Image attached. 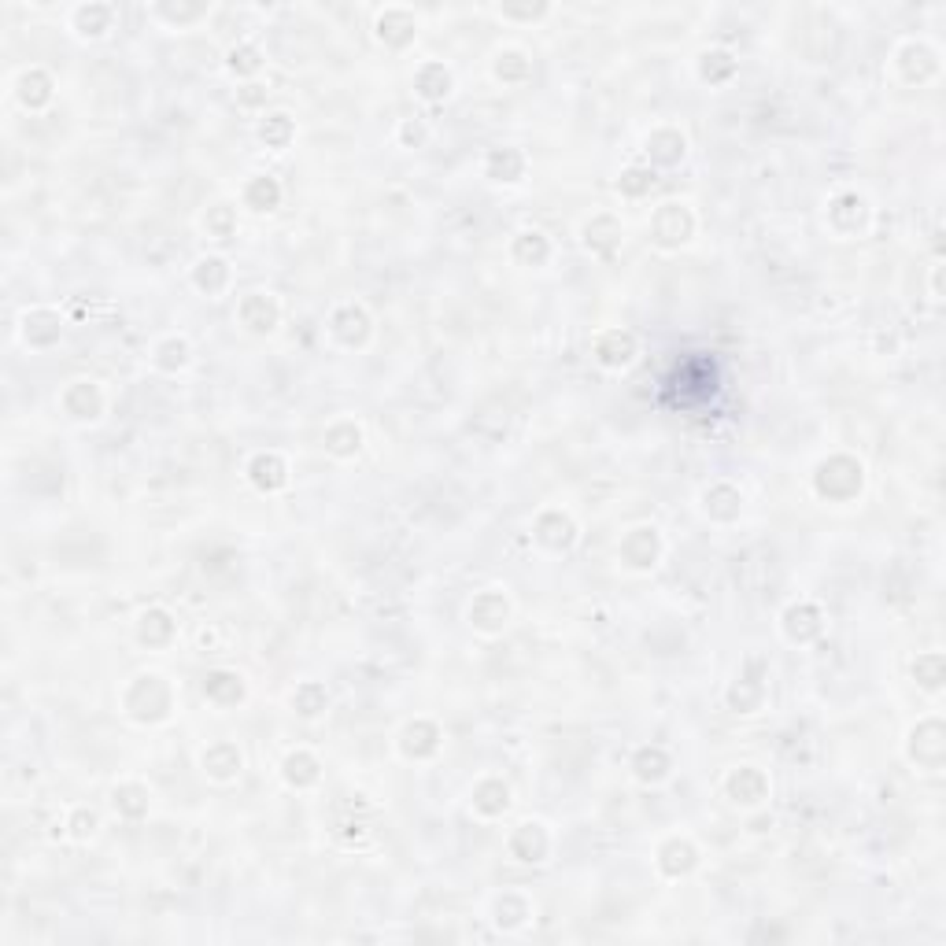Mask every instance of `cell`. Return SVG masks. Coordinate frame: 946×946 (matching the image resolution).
<instances>
[{"mask_svg": "<svg viewBox=\"0 0 946 946\" xmlns=\"http://www.w3.org/2000/svg\"><path fill=\"white\" fill-rule=\"evenodd\" d=\"M862 485H865L862 462L847 459V455H836V459L821 462L817 473H813V488H817V496L828 499V503H847V499H854L862 492Z\"/></svg>", "mask_w": 946, "mask_h": 946, "instance_id": "cell-1", "label": "cell"}, {"mask_svg": "<svg viewBox=\"0 0 946 946\" xmlns=\"http://www.w3.org/2000/svg\"><path fill=\"white\" fill-rule=\"evenodd\" d=\"M126 714L141 721V725H156L163 717H170V684L156 673L137 677L126 688Z\"/></svg>", "mask_w": 946, "mask_h": 946, "instance_id": "cell-2", "label": "cell"}, {"mask_svg": "<svg viewBox=\"0 0 946 946\" xmlns=\"http://www.w3.org/2000/svg\"><path fill=\"white\" fill-rule=\"evenodd\" d=\"M692 233L695 219L684 204H662L651 219V237H655L658 248H680V244L692 241Z\"/></svg>", "mask_w": 946, "mask_h": 946, "instance_id": "cell-3", "label": "cell"}, {"mask_svg": "<svg viewBox=\"0 0 946 946\" xmlns=\"http://www.w3.org/2000/svg\"><path fill=\"white\" fill-rule=\"evenodd\" d=\"M237 322H241L248 333H255V337H267L281 322L278 300H274L270 292H248V296H241V304H237Z\"/></svg>", "mask_w": 946, "mask_h": 946, "instance_id": "cell-4", "label": "cell"}, {"mask_svg": "<svg viewBox=\"0 0 946 946\" xmlns=\"http://www.w3.org/2000/svg\"><path fill=\"white\" fill-rule=\"evenodd\" d=\"M466 618H470V625H473L477 632H485V636H496V632H503V625L510 621L507 595L496 592V588H488V592H481V595H477V599L470 603Z\"/></svg>", "mask_w": 946, "mask_h": 946, "instance_id": "cell-5", "label": "cell"}, {"mask_svg": "<svg viewBox=\"0 0 946 946\" xmlns=\"http://www.w3.org/2000/svg\"><path fill=\"white\" fill-rule=\"evenodd\" d=\"M725 791L728 799L736 802V806H762L765 799H769V780H765L762 769H754V765H740V769H732L725 780Z\"/></svg>", "mask_w": 946, "mask_h": 946, "instance_id": "cell-6", "label": "cell"}, {"mask_svg": "<svg viewBox=\"0 0 946 946\" xmlns=\"http://www.w3.org/2000/svg\"><path fill=\"white\" fill-rule=\"evenodd\" d=\"M592 355H595V363L607 366V370H625V366H632V359H636V337L625 333V329H607V333L595 337Z\"/></svg>", "mask_w": 946, "mask_h": 946, "instance_id": "cell-7", "label": "cell"}, {"mask_svg": "<svg viewBox=\"0 0 946 946\" xmlns=\"http://www.w3.org/2000/svg\"><path fill=\"white\" fill-rule=\"evenodd\" d=\"M507 850H510V858H518V862H525V865H536L547 858L551 836H547V828L540 825V821H525V825H518L514 832H510Z\"/></svg>", "mask_w": 946, "mask_h": 946, "instance_id": "cell-8", "label": "cell"}, {"mask_svg": "<svg viewBox=\"0 0 946 946\" xmlns=\"http://www.w3.org/2000/svg\"><path fill=\"white\" fill-rule=\"evenodd\" d=\"M658 558H662V540H658L655 529L640 525V529L625 533V540H621V562L629 570H651Z\"/></svg>", "mask_w": 946, "mask_h": 946, "instance_id": "cell-9", "label": "cell"}, {"mask_svg": "<svg viewBox=\"0 0 946 946\" xmlns=\"http://www.w3.org/2000/svg\"><path fill=\"white\" fill-rule=\"evenodd\" d=\"M374 34L377 41L389 45V49H407L414 41V34H418V19H414L411 8H385V12L377 15Z\"/></svg>", "mask_w": 946, "mask_h": 946, "instance_id": "cell-10", "label": "cell"}, {"mask_svg": "<svg viewBox=\"0 0 946 946\" xmlns=\"http://www.w3.org/2000/svg\"><path fill=\"white\" fill-rule=\"evenodd\" d=\"M536 544H544L547 551H570L573 540H577V525H573L570 514L562 510H544L533 525Z\"/></svg>", "mask_w": 946, "mask_h": 946, "instance_id": "cell-11", "label": "cell"}, {"mask_svg": "<svg viewBox=\"0 0 946 946\" xmlns=\"http://www.w3.org/2000/svg\"><path fill=\"white\" fill-rule=\"evenodd\" d=\"M329 333L344 344V348H363L370 337V315L359 304H344L329 318Z\"/></svg>", "mask_w": 946, "mask_h": 946, "instance_id": "cell-12", "label": "cell"}, {"mask_svg": "<svg viewBox=\"0 0 946 946\" xmlns=\"http://www.w3.org/2000/svg\"><path fill=\"white\" fill-rule=\"evenodd\" d=\"M780 625H784V636L791 643H813L825 632V618H821V610L813 607V603H791L784 610Z\"/></svg>", "mask_w": 946, "mask_h": 946, "instance_id": "cell-13", "label": "cell"}, {"mask_svg": "<svg viewBox=\"0 0 946 946\" xmlns=\"http://www.w3.org/2000/svg\"><path fill=\"white\" fill-rule=\"evenodd\" d=\"M865 219H869V207L858 193H839L828 204V222L839 237H854L858 230H865Z\"/></svg>", "mask_w": 946, "mask_h": 946, "instance_id": "cell-14", "label": "cell"}, {"mask_svg": "<svg viewBox=\"0 0 946 946\" xmlns=\"http://www.w3.org/2000/svg\"><path fill=\"white\" fill-rule=\"evenodd\" d=\"M943 754H946V743H943V725H939V721H924L921 728H913L910 758L921 765V769H939V765H943Z\"/></svg>", "mask_w": 946, "mask_h": 946, "instance_id": "cell-15", "label": "cell"}, {"mask_svg": "<svg viewBox=\"0 0 946 946\" xmlns=\"http://www.w3.org/2000/svg\"><path fill=\"white\" fill-rule=\"evenodd\" d=\"M63 411L71 414L74 422H97L104 414V396L93 381H71L63 392Z\"/></svg>", "mask_w": 946, "mask_h": 946, "instance_id": "cell-16", "label": "cell"}, {"mask_svg": "<svg viewBox=\"0 0 946 946\" xmlns=\"http://www.w3.org/2000/svg\"><path fill=\"white\" fill-rule=\"evenodd\" d=\"M248 481H252L259 492H281L289 485V466L281 459L278 451H259L252 462H248Z\"/></svg>", "mask_w": 946, "mask_h": 946, "instance_id": "cell-17", "label": "cell"}, {"mask_svg": "<svg viewBox=\"0 0 946 946\" xmlns=\"http://www.w3.org/2000/svg\"><path fill=\"white\" fill-rule=\"evenodd\" d=\"M898 71H902L906 82L924 85L939 74V56H935V49H928L924 41H910L906 49L898 52Z\"/></svg>", "mask_w": 946, "mask_h": 946, "instance_id": "cell-18", "label": "cell"}, {"mask_svg": "<svg viewBox=\"0 0 946 946\" xmlns=\"http://www.w3.org/2000/svg\"><path fill=\"white\" fill-rule=\"evenodd\" d=\"M699 865V850H695L692 839H666L662 847H658V869H662V876H669V880H680V876H688Z\"/></svg>", "mask_w": 946, "mask_h": 946, "instance_id": "cell-19", "label": "cell"}, {"mask_svg": "<svg viewBox=\"0 0 946 946\" xmlns=\"http://www.w3.org/2000/svg\"><path fill=\"white\" fill-rule=\"evenodd\" d=\"M400 751L414 762L422 758H433L440 751V728L433 721H411V725L400 732Z\"/></svg>", "mask_w": 946, "mask_h": 946, "instance_id": "cell-20", "label": "cell"}, {"mask_svg": "<svg viewBox=\"0 0 946 946\" xmlns=\"http://www.w3.org/2000/svg\"><path fill=\"white\" fill-rule=\"evenodd\" d=\"M60 333H63V322L56 311L37 307V311H26L23 315V340L30 348H52V344L60 340Z\"/></svg>", "mask_w": 946, "mask_h": 946, "instance_id": "cell-21", "label": "cell"}, {"mask_svg": "<svg viewBox=\"0 0 946 946\" xmlns=\"http://www.w3.org/2000/svg\"><path fill=\"white\" fill-rule=\"evenodd\" d=\"M200 765H204V773L211 780H222V784H226V780H233L237 773H241L244 758H241V751H237L233 743L222 740V743H211V747H207L204 758H200Z\"/></svg>", "mask_w": 946, "mask_h": 946, "instance_id": "cell-22", "label": "cell"}, {"mask_svg": "<svg viewBox=\"0 0 946 946\" xmlns=\"http://www.w3.org/2000/svg\"><path fill=\"white\" fill-rule=\"evenodd\" d=\"M684 152H688V141H684L680 130H669L666 126V130H655V134L647 137V159L655 167H677Z\"/></svg>", "mask_w": 946, "mask_h": 946, "instance_id": "cell-23", "label": "cell"}, {"mask_svg": "<svg viewBox=\"0 0 946 946\" xmlns=\"http://www.w3.org/2000/svg\"><path fill=\"white\" fill-rule=\"evenodd\" d=\"M281 777H285L289 788L307 791L322 780V765H318V758L311 751H292L289 758H285V765H281Z\"/></svg>", "mask_w": 946, "mask_h": 946, "instance_id": "cell-24", "label": "cell"}, {"mask_svg": "<svg viewBox=\"0 0 946 946\" xmlns=\"http://www.w3.org/2000/svg\"><path fill=\"white\" fill-rule=\"evenodd\" d=\"M669 769H673V762H669V754L658 743L640 747V751L632 754V777L640 780V784H662L669 777Z\"/></svg>", "mask_w": 946, "mask_h": 946, "instance_id": "cell-25", "label": "cell"}, {"mask_svg": "<svg viewBox=\"0 0 946 946\" xmlns=\"http://www.w3.org/2000/svg\"><path fill=\"white\" fill-rule=\"evenodd\" d=\"M15 97H19L23 108L41 111L52 100V78L41 71V67H30V71L19 74V82H15Z\"/></svg>", "mask_w": 946, "mask_h": 946, "instance_id": "cell-26", "label": "cell"}, {"mask_svg": "<svg viewBox=\"0 0 946 946\" xmlns=\"http://www.w3.org/2000/svg\"><path fill=\"white\" fill-rule=\"evenodd\" d=\"M621 244V222L614 215H595L584 222V248L595 255H610Z\"/></svg>", "mask_w": 946, "mask_h": 946, "instance_id": "cell-27", "label": "cell"}, {"mask_svg": "<svg viewBox=\"0 0 946 946\" xmlns=\"http://www.w3.org/2000/svg\"><path fill=\"white\" fill-rule=\"evenodd\" d=\"M451 85L455 82H451V71L444 63H422L418 74H414V93L429 100V104H440L451 93Z\"/></svg>", "mask_w": 946, "mask_h": 946, "instance_id": "cell-28", "label": "cell"}, {"mask_svg": "<svg viewBox=\"0 0 946 946\" xmlns=\"http://www.w3.org/2000/svg\"><path fill=\"white\" fill-rule=\"evenodd\" d=\"M470 799H473V810L481 813V817H503V813L510 810V788L499 777L481 780V784L473 788Z\"/></svg>", "mask_w": 946, "mask_h": 946, "instance_id": "cell-29", "label": "cell"}, {"mask_svg": "<svg viewBox=\"0 0 946 946\" xmlns=\"http://www.w3.org/2000/svg\"><path fill=\"white\" fill-rule=\"evenodd\" d=\"M485 174L492 182H522L525 178V156L518 148H492L485 159Z\"/></svg>", "mask_w": 946, "mask_h": 946, "instance_id": "cell-30", "label": "cell"}, {"mask_svg": "<svg viewBox=\"0 0 946 946\" xmlns=\"http://www.w3.org/2000/svg\"><path fill=\"white\" fill-rule=\"evenodd\" d=\"M193 285L200 292H207V296H219V292L230 285V263H226L222 255H204V259H196Z\"/></svg>", "mask_w": 946, "mask_h": 946, "instance_id": "cell-31", "label": "cell"}, {"mask_svg": "<svg viewBox=\"0 0 946 946\" xmlns=\"http://www.w3.org/2000/svg\"><path fill=\"white\" fill-rule=\"evenodd\" d=\"M359 448H363V429H359V422L340 418V422H333L326 429L329 455H337V459H352V455H359Z\"/></svg>", "mask_w": 946, "mask_h": 946, "instance_id": "cell-32", "label": "cell"}, {"mask_svg": "<svg viewBox=\"0 0 946 946\" xmlns=\"http://www.w3.org/2000/svg\"><path fill=\"white\" fill-rule=\"evenodd\" d=\"M204 695L207 703L215 706H237L244 699V680L237 673H226V669H215L204 677Z\"/></svg>", "mask_w": 946, "mask_h": 946, "instance_id": "cell-33", "label": "cell"}, {"mask_svg": "<svg viewBox=\"0 0 946 946\" xmlns=\"http://www.w3.org/2000/svg\"><path fill=\"white\" fill-rule=\"evenodd\" d=\"M115 26V8L111 4H82L74 8V30L78 37H104Z\"/></svg>", "mask_w": 946, "mask_h": 946, "instance_id": "cell-34", "label": "cell"}, {"mask_svg": "<svg viewBox=\"0 0 946 946\" xmlns=\"http://www.w3.org/2000/svg\"><path fill=\"white\" fill-rule=\"evenodd\" d=\"M510 255H514V263H522V267H544L547 259H551V244H547L544 233L522 230L514 237V244H510Z\"/></svg>", "mask_w": 946, "mask_h": 946, "instance_id": "cell-35", "label": "cell"}, {"mask_svg": "<svg viewBox=\"0 0 946 946\" xmlns=\"http://www.w3.org/2000/svg\"><path fill=\"white\" fill-rule=\"evenodd\" d=\"M137 640L145 643V647H167L174 640V621H170L167 610H145L141 621H137Z\"/></svg>", "mask_w": 946, "mask_h": 946, "instance_id": "cell-36", "label": "cell"}, {"mask_svg": "<svg viewBox=\"0 0 946 946\" xmlns=\"http://www.w3.org/2000/svg\"><path fill=\"white\" fill-rule=\"evenodd\" d=\"M703 510L710 518H717V522H732V518H740L743 496L732 485H714V488H706Z\"/></svg>", "mask_w": 946, "mask_h": 946, "instance_id": "cell-37", "label": "cell"}, {"mask_svg": "<svg viewBox=\"0 0 946 946\" xmlns=\"http://www.w3.org/2000/svg\"><path fill=\"white\" fill-rule=\"evenodd\" d=\"M259 141L270 148V152H285V148L292 145V137H296V122L285 115V111H274V115H267V119L259 122Z\"/></svg>", "mask_w": 946, "mask_h": 946, "instance_id": "cell-38", "label": "cell"}, {"mask_svg": "<svg viewBox=\"0 0 946 946\" xmlns=\"http://www.w3.org/2000/svg\"><path fill=\"white\" fill-rule=\"evenodd\" d=\"M492 74H496L503 85H522L529 82L533 63H529V56H525L522 49H503L496 56V63H492Z\"/></svg>", "mask_w": 946, "mask_h": 946, "instance_id": "cell-39", "label": "cell"}, {"mask_svg": "<svg viewBox=\"0 0 946 946\" xmlns=\"http://www.w3.org/2000/svg\"><path fill=\"white\" fill-rule=\"evenodd\" d=\"M189 359H193V348H189V340H185V337L159 340L156 352H152V363H156L159 370H167V374H178V370H185V366H189Z\"/></svg>", "mask_w": 946, "mask_h": 946, "instance_id": "cell-40", "label": "cell"}, {"mask_svg": "<svg viewBox=\"0 0 946 946\" xmlns=\"http://www.w3.org/2000/svg\"><path fill=\"white\" fill-rule=\"evenodd\" d=\"M244 204L252 207V211H274V207L281 204V185L278 178H270V174H263V178H252V182L244 185Z\"/></svg>", "mask_w": 946, "mask_h": 946, "instance_id": "cell-41", "label": "cell"}, {"mask_svg": "<svg viewBox=\"0 0 946 946\" xmlns=\"http://www.w3.org/2000/svg\"><path fill=\"white\" fill-rule=\"evenodd\" d=\"M111 806H115L119 817L137 821V817L148 813V788H141V784H122V788L111 791Z\"/></svg>", "mask_w": 946, "mask_h": 946, "instance_id": "cell-42", "label": "cell"}, {"mask_svg": "<svg viewBox=\"0 0 946 946\" xmlns=\"http://www.w3.org/2000/svg\"><path fill=\"white\" fill-rule=\"evenodd\" d=\"M732 74H736V60H732V52L725 49H710L699 56V78L710 85H725L732 82Z\"/></svg>", "mask_w": 946, "mask_h": 946, "instance_id": "cell-43", "label": "cell"}, {"mask_svg": "<svg viewBox=\"0 0 946 946\" xmlns=\"http://www.w3.org/2000/svg\"><path fill=\"white\" fill-rule=\"evenodd\" d=\"M492 913H496L492 921H496L503 932H518V928L525 924V917H529V902H525L522 895H510V891H507L503 898H496Z\"/></svg>", "mask_w": 946, "mask_h": 946, "instance_id": "cell-44", "label": "cell"}, {"mask_svg": "<svg viewBox=\"0 0 946 946\" xmlns=\"http://www.w3.org/2000/svg\"><path fill=\"white\" fill-rule=\"evenodd\" d=\"M913 677L921 684L924 692H939L946 680V658L939 651H928V655H917L913 662Z\"/></svg>", "mask_w": 946, "mask_h": 946, "instance_id": "cell-45", "label": "cell"}, {"mask_svg": "<svg viewBox=\"0 0 946 946\" xmlns=\"http://www.w3.org/2000/svg\"><path fill=\"white\" fill-rule=\"evenodd\" d=\"M292 706H296V714L300 717H318L329 706V695L322 684L307 680V684H300V688L292 692Z\"/></svg>", "mask_w": 946, "mask_h": 946, "instance_id": "cell-46", "label": "cell"}, {"mask_svg": "<svg viewBox=\"0 0 946 946\" xmlns=\"http://www.w3.org/2000/svg\"><path fill=\"white\" fill-rule=\"evenodd\" d=\"M762 695H765V688L758 684V680H740V684L728 692V706H732L736 714H754V710L762 706Z\"/></svg>", "mask_w": 946, "mask_h": 946, "instance_id": "cell-47", "label": "cell"}, {"mask_svg": "<svg viewBox=\"0 0 946 946\" xmlns=\"http://www.w3.org/2000/svg\"><path fill=\"white\" fill-rule=\"evenodd\" d=\"M618 189L621 196H647L651 189H655V167H629L625 174L618 178Z\"/></svg>", "mask_w": 946, "mask_h": 946, "instance_id": "cell-48", "label": "cell"}, {"mask_svg": "<svg viewBox=\"0 0 946 946\" xmlns=\"http://www.w3.org/2000/svg\"><path fill=\"white\" fill-rule=\"evenodd\" d=\"M204 230H207V237H215V241H230L233 230H237V219H233V207H226V204L211 207V211H207V215H204Z\"/></svg>", "mask_w": 946, "mask_h": 946, "instance_id": "cell-49", "label": "cell"}, {"mask_svg": "<svg viewBox=\"0 0 946 946\" xmlns=\"http://www.w3.org/2000/svg\"><path fill=\"white\" fill-rule=\"evenodd\" d=\"M226 67H230V74H237V78H252V74H259V67H263V56H259L255 45H237V49H230Z\"/></svg>", "mask_w": 946, "mask_h": 946, "instance_id": "cell-50", "label": "cell"}, {"mask_svg": "<svg viewBox=\"0 0 946 946\" xmlns=\"http://www.w3.org/2000/svg\"><path fill=\"white\" fill-rule=\"evenodd\" d=\"M204 12H207L204 4H193V8H170V4H159L156 8V15H163V19H170V23H178V26L193 23V19H200Z\"/></svg>", "mask_w": 946, "mask_h": 946, "instance_id": "cell-51", "label": "cell"}, {"mask_svg": "<svg viewBox=\"0 0 946 946\" xmlns=\"http://www.w3.org/2000/svg\"><path fill=\"white\" fill-rule=\"evenodd\" d=\"M547 12H551L547 4H536V8H514V4H503V8H499V15H503V19H525V23L544 19Z\"/></svg>", "mask_w": 946, "mask_h": 946, "instance_id": "cell-52", "label": "cell"}, {"mask_svg": "<svg viewBox=\"0 0 946 946\" xmlns=\"http://www.w3.org/2000/svg\"><path fill=\"white\" fill-rule=\"evenodd\" d=\"M71 828H74V832H71L74 839H89L93 832H97V813H93V810H78L71 817Z\"/></svg>", "mask_w": 946, "mask_h": 946, "instance_id": "cell-53", "label": "cell"}, {"mask_svg": "<svg viewBox=\"0 0 946 946\" xmlns=\"http://www.w3.org/2000/svg\"><path fill=\"white\" fill-rule=\"evenodd\" d=\"M400 137H403V145L418 148V145H425V137H429V130H425V122H422V119H403Z\"/></svg>", "mask_w": 946, "mask_h": 946, "instance_id": "cell-54", "label": "cell"}]
</instances>
